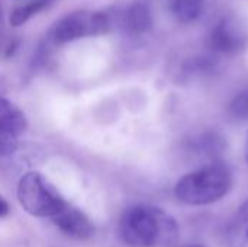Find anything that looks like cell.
Returning a JSON list of instances; mask_svg holds the SVG:
<instances>
[{
  "instance_id": "6da1fadb",
  "label": "cell",
  "mask_w": 248,
  "mask_h": 247,
  "mask_svg": "<svg viewBox=\"0 0 248 247\" xmlns=\"http://www.w3.org/2000/svg\"><path fill=\"white\" fill-rule=\"evenodd\" d=\"M121 240L131 247H167L179 237L176 220L154 205H134L119 220Z\"/></svg>"
},
{
  "instance_id": "7a4b0ae2",
  "label": "cell",
  "mask_w": 248,
  "mask_h": 247,
  "mask_svg": "<svg viewBox=\"0 0 248 247\" xmlns=\"http://www.w3.org/2000/svg\"><path fill=\"white\" fill-rule=\"evenodd\" d=\"M234 178L231 169L219 160L182 176L176 186V198L186 205H209L227 197L232 188Z\"/></svg>"
},
{
  "instance_id": "3957f363",
  "label": "cell",
  "mask_w": 248,
  "mask_h": 247,
  "mask_svg": "<svg viewBox=\"0 0 248 247\" xmlns=\"http://www.w3.org/2000/svg\"><path fill=\"white\" fill-rule=\"evenodd\" d=\"M17 199L28 214L49 218L67 204L58 191L38 172H28L20 178Z\"/></svg>"
},
{
  "instance_id": "277c9868",
  "label": "cell",
  "mask_w": 248,
  "mask_h": 247,
  "mask_svg": "<svg viewBox=\"0 0 248 247\" xmlns=\"http://www.w3.org/2000/svg\"><path fill=\"white\" fill-rule=\"evenodd\" d=\"M113 25V17L108 12L77 10L61 17L49 32L54 44H68L81 38L106 33Z\"/></svg>"
},
{
  "instance_id": "5b68a950",
  "label": "cell",
  "mask_w": 248,
  "mask_h": 247,
  "mask_svg": "<svg viewBox=\"0 0 248 247\" xmlns=\"http://www.w3.org/2000/svg\"><path fill=\"white\" fill-rule=\"evenodd\" d=\"M248 36L240 22L232 15L219 17L208 33V47L215 55L234 57L247 47Z\"/></svg>"
},
{
  "instance_id": "8992f818",
  "label": "cell",
  "mask_w": 248,
  "mask_h": 247,
  "mask_svg": "<svg viewBox=\"0 0 248 247\" xmlns=\"http://www.w3.org/2000/svg\"><path fill=\"white\" fill-rule=\"evenodd\" d=\"M28 130V119L22 109L0 96V156H12L19 147V138Z\"/></svg>"
},
{
  "instance_id": "52a82bcc",
  "label": "cell",
  "mask_w": 248,
  "mask_h": 247,
  "mask_svg": "<svg viewBox=\"0 0 248 247\" xmlns=\"http://www.w3.org/2000/svg\"><path fill=\"white\" fill-rule=\"evenodd\" d=\"M54 224L68 237L76 240H90L94 236V226L84 213L74 208L68 202L51 217Z\"/></svg>"
},
{
  "instance_id": "ba28073f",
  "label": "cell",
  "mask_w": 248,
  "mask_h": 247,
  "mask_svg": "<svg viewBox=\"0 0 248 247\" xmlns=\"http://www.w3.org/2000/svg\"><path fill=\"white\" fill-rule=\"evenodd\" d=\"M121 28L131 36H142L153 29L154 19L151 9L141 1L131 3L119 15Z\"/></svg>"
},
{
  "instance_id": "9c48e42d",
  "label": "cell",
  "mask_w": 248,
  "mask_h": 247,
  "mask_svg": "<svg viewBox=\"0 0 248 247\" xmlns=\"http://www.w3.org/2000/svg\"><path fill=\"white\" fill-rule=\"evenodd\" d=\"M187 146H189V150L199 157L218 160L217 157L222 154L227 143L221 132L205 131V132H201V134L192 137L190 141L187 143Z\"/></svg>"
},
{
  "instance_id": "30bf717a",
  "label": "cell",
  "mask_w": 248,
  "mask_h": 247,
  "mask_svg": "<svg viewBox=\"0 0 248 247\" xmlns=\"http://www.w3.org/2000/svg\"><path fill=\"white\" fill-rule=\"evenodd\" d=\"M219 67L218 57L212 54H199L187 58L183 63L182 73L187 79H195V77H206L214 74Z\"/></svg>"
},
{
  "instance_id": "8fae6325",
  "label": "cell",
  "mask_w": 248,
  "mask_h": 247,
  "mask_svg": "<svg viewBox=\"0 0 248 247\" xmlns=\"http://www.w3.org/2000/svg\"><path fill=\"white\" fill-rule=\"evenodd\" d=\"M248 199L237 210L234 218L227 227V242L230 247H244L247 245Z\"/></svg>"
},
{
  "instance_id": "7c38bea8",
  "label": "cell",
  "mask_w": 248,
  "mask_h": 247,
  "mask_svg": "<svg viewBox=\"0 0 248 247\" xmlns=\"http://www.w3.org/2000/svg\"><path fill=\"white\" fill-rule=\"evenodd\" d=\"M205 1L206 0H170V10L179 23L189 25L202 16Z\"/></svg>"
},
{
  "instance_id": "4fadbf2b",
  "label": "cell",
  "mask_w": 248,
  "mask_h": 247,
  "mask_svg": "<svg viewBox=\"0 0 248 247\" xmlns=\"http://www.w3.org/2000/svg\"><path fill=\"white\" fill-rule=\"evenodd\" d=\"M48 6V0H26L13 7L10 13V25L17 28L25 25L32 16L38 15Z\"/></svg>"
},
{
  "instance_id": "5bb4252c",
  "label": "cell",
  "mask_w": 248,
  "mask_h": 247,
  "mask_svg": "<svg viewBox=\"0 0 248 247\" xmlns=\"http://www.w3.org/2000/svg\"><path fill=\"white\" fill-rule=\"evenodd\" d=\"M227 115L232 122L248 121V89L237 93L227 106Z\"/></svg>"
},
{
  "instance_id": "9a60e30c",
  "label": "cell",
  "mask_w": 248,
  "mask_h": 247,
  "mask_svg": "<svg viewBox=\"0 0 248 247\" xmlns=\"http://www.w3.org/2000/svg\"><path fill=\"white\" fill-rule=\"evenodd\" d=\"M9 211H10V208H9L7 201L0 195V218H1V217H6V215L9 214Z\"/></svg>"
},
{
  "instance_id": "2e32d148",
  "label": "cell",
  "mask_w": 248,
  "mask_h": 247,
  "mask_svg": "<svg viewBox=\"0 0 248 247\" xmlns=\"http://www.w3.org/2000/svg\"><path fill=\"white\" fill-rule=\"evenodd\" d=\"M246 160H247V163H248V140H247V151H246Z\"/></svg>"
},
{
  "instance_id": "e0dca14e",
  "label": "cell",
  "mask_w": 248,
  "mask_h": 247,
  "mask_svg": "<svg viewBox=\"0 0 248 247\" xmlns=\"http://www.w3.org/2000/svg\"><path fill=\"white\" fill-rule=\"evenodd\" d=\"M186 247H203V246H186Z\"/></svg>"
},
{
  "instance_id": "ac0fdd59",
  "label": "cell",
  "mask_w": 248,
  "mask_h": 247,
  "mask_svg": "<svg viewBox=\"0 0 248 247\" xmlns=\"http://www.w3.org/2000/svg\"><path fill=\"white\" fill-rule=\"evenodd\" d=\"M247 242H248V230H247Z\"/></svg>"
}]
</instances>
